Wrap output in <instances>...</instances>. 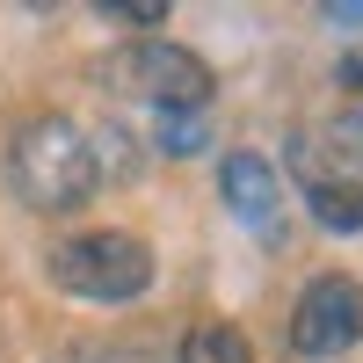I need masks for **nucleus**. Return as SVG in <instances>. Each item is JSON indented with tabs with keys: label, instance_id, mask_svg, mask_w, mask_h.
<instances>
[{
	"label": "nucleus",
	"instance_id": "10",
	"mask_svg": "<svg viewBox=\"0 0 363 363\" xmlns=\"http://www.w3.org/2000/svg\"><path fill=\"white\" fill-rule=\"evenodd\" d=\"M95 15L116 22V29H160L174 8H167V0H95Z\"/></svg>",
	"mask_w": 363,
	"mask_h": 363
},
{
	"label": "nucleus",
	"instance_id": "2",
	"mask_svg": "<svg viewBox=\"0 0 363 363\" xmlns=\"http://www.w3.org/2000/svg\"><path fill=\"white\" fill-rule=\"evenodd\" d=\"M95 80H102V95L138 102V109H211V95H218V73H211L189 44H174V37L116 44L95 66Z\"/></svg>",
	"mask_w": 363,
	"mask_h": 363
},
{
	"label": "nucleus",
	"instance_id": "1",
	"mask_svg": "<svg viewBox=\"0 0 363 363\" xmlns=\"http://www.w3.org/2000/svg\"><path fill=\"white\" fill-rule=\"evenodd\" d=\"M8 189H15L22 211H37V218H73V211L102 189L95 131H80L66 109L22 116L15 138H8Z\"/></svg>",
	"mask_w": 363,
	"mask_h": 363
},
{
	"label": "nucleus",
	"instance_id": "3",
	"mask_svg": "<svg viewBox=\"0 0 363 363\" xmlns=\"http://www.w3.org/2000/svg\"><path fill=\"white\" fill-rule=\"evenodd\" d=\"M44 277L66 298H87V306H131V298L153 291V247L138 233H124V225L66 233L44 255Z\"/></svg>",
	"mask_w": 363,
	"mask_h": 363
},
{
	"label": "nucleus",
	"instance_id": "9",
	"mask_svg": "<svg viewBox=\"0 0 363 363\" xmlns=\"http://www.w3.org/2000/svg\"><path fill=\"white\" fill-rule=\"evenodd\" d=\"M306 211H313V225H327V233H363V196H349V189H313Z\"/></svg>",
	"mask_w": 363,
	"mask_h": 363
},
{
	"label": "nucleus",
	"instance_id": "7",
	"mask_svg": "<svg viewBox=\"0 0 363 363\" xmlns=\"http://www.w3.org/2000/svg\"><path fill=\"white\" fill-rule=\"evenodd\" d=\"M145 145L167 160H196L211 145V109H145Z\"/></svg>",
	"mask_w": 363,
	"mask_h": 363
},
{
	"label": "nucleus",
	"instance_id": "11",
	"mask_svg": "<svg viewBox=\"0 0 363 363\" xmlns=\"http://www.w3.org/2000/svg\"><path fill=\"white\" fill-rule=\"evenodd\" d=\"M335 80H342V87H356V95H363V44H356V51H342V66H335Z\"/></svg>",
	"mask_w": 363,
	"mask_h": 363
},
{
	"label": "nucleus",
	"instance_id": "6",
	"mask_svg": "<svg viewBox=\"0 0 363 363\" xmlns=\"http://www.w3.org/2000/svg\"><path fill=\"white\" fill-rule=\"evenodd\" d=\"M218 196L240 225H269L277 218V203H284V174L269 167L262 153H225L218 160Z\"/></svg>",
	"mask_w": 363,
	"mask_h": 363
},
{
	"label": "nucleus",
	"instance_id": "8",
	"mask_svg": "<svg viewBox=\"0 0 363 363\" xmlns=\"http://www.w3.org/2000/svg\"><path fill=\"white\" fill-rule=\"evenodd\" d=\"M174 363H255V342H247V327H233V320H196L189 335H182Z\"/></svg>",
	"mask_w": 363,
	"mask_h": 363
},
{
	"label": "nucleus",
	"instance_id": "12",
	"mask_svg": "<svg viewBox=\"0 0 363 363\" xmlns=\"http://www.w3.org/2000/svg\"><path fill=\"white\" fill-rule=\"evenodd\" d=\"M320 22H335V29H342V22H363V0H327Z\"/></svg>",
	"mask_w": 363,
	"mask_h": 363
},
{
	"label": "nucleus",
	"instance_id": "5",
	"mask_svg": "<svg viewBox=\"0 0 363 363\" xmlns=\"http://www.w3.org/2000/svg\"><path fill=\"white\" fill-rule=\"evenodd\" d=\"M284 167L298 182V196H313V189L363 196V102L356 109H335L320 131H298L291 153H284Z\"/></svg>",
	"mask_w": 363,
	"mask_h": 363
},
{
	"label": "nucleus",
	"instance_id": "4",
	"mask_svg": "<svg viewBox=\"0 0 363 363\" xmlns=\"http://www.w3.org/2000/svg\"><path fill=\"white\" fill-rule=\"evenodd\" d=\"M363 342V284L342 277V269H327V277H313L306 291H298L291 306V356H342Z\"/></svg>",
	"mask_w": 363,
	"mask_h": 363
}]
</instances>
